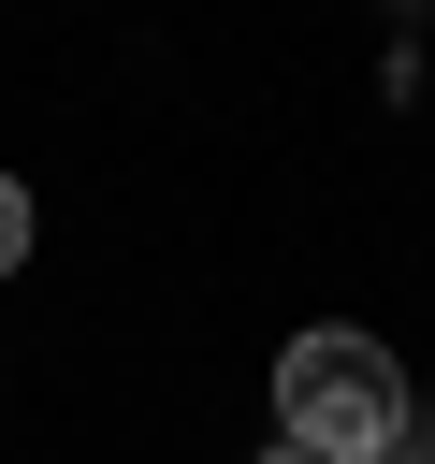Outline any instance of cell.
Segmentation results:
<instances>
[{
	"mask_svg": "<svg viewBox=\"0 0 435 464\" xmlns=\"http://www.w3.org/2000/svg\"><path fill=\"white\" fill-rule=\"evenodd\" d=\"M276 450H304V464H377V450H406V377H392V348L348 334V319L290 334V348H276Z\"/></svg>",
	"mask_w": 435,
	"mask_h": 464,
	"instance_id": "obj_1",
	"label": "cell"
},
{
	"mask_svg": "<svg viewBox=\"0 0 435 464\" xmlns=\"http://www.w3.org/2000/svg\"><path fill=\"white\" fill-rule=\"evenodd\" d=\"M14 261H29V188L0 174V276H14Z\"/></svg>",
	"mask_w": 435,
	"mask_h": 464,
	"instance_id": "obj_2",
	"label": "cell"
},
{
	"mask_svg": "<svg viewBox=\"0 0 435 464\" xmlns=\"http://www.w3.org/2000/svg\"><path fill=\"white\" fill-rule=\"evenodd\" d=\"M261 464H304V450H261Z\"/></svg>",
	"mask_w": 435,
	"mask_h": 464,
	"instance_id": "obj_3",
	"label": "cell"
},
{
	"mask_svg": "<svg viewBox=\"0 0 435 464\" xmlns=\"http://www.w3.org/2000/svg\"><path fill=\"white\" fill-rule=\"evenodd\" d=\"M420 464H435V450H420Z\"/></svg>",
	"mask_w": 435,
	"mask_h": 464,
	"instance_id": "obj_4",
	"label": "cell"
}]
</instances>
